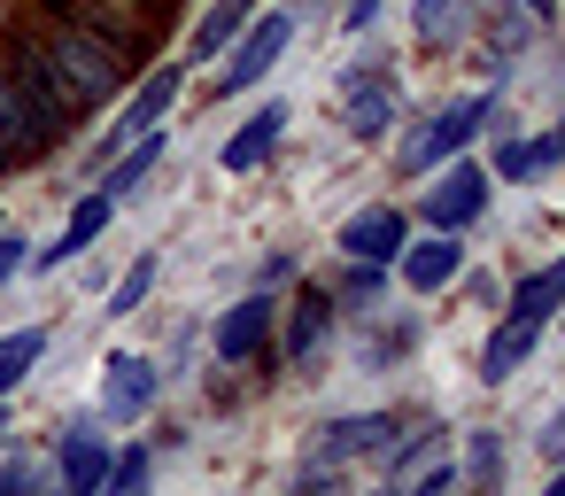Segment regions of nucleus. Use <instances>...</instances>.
Listing matches in <instances>:
<instances>
[{"mask_svg":"<svg viewBox=\"0 0 565 496\" xmlns=\"http://www.w3.org/2000/svg\"><path fill=\"white\" fill-rule=\"evenodd\" d=\"M0 442H9V419H0Z\"/></svg>","mask_w":565,"mask_h":496,"instance_id":"36","label":"nucleus"},{"mask_svg":"<svg viewBox=\"0 0 565 496\" xmlns=\"http://www.w3.org/2000/svg\"><path fill=\"white\" fill-rule=\"evenodd\" d=\"M109 210H117L109 194H86V202L71 210V225H63V241H55V249H47L40 264H71V256H78V249H86V241H94V233L109 225Z\"/></svg>","mask_w":565,"mask_h":496,"instance_id":"19","label":"nucleus"},{"mask_svg":"<svg viewBox=\"0 0 565 496\" xmlns=\"http://www.w3.org/2000/svg\"><path fill=\"white\" fill-rule=\"evenodd\" d=\"M148 287H156V256H140L125 279H117V295H109V318H125V310H140L148 303Z\"/></svg>","mask_w":565,"mask_h":496,"instance_id":"26","label":"nucleus"},{"mask_svg":"<svg viewBox=\"0 0 565 496\" xmlns=\"http://www.w3.org/2000/svg\"><path fill=\"white\" fill-rule=\"evenodd\" d=\"M264 341H271V303H264V295H248V303H233V310L217 318V357H225V365L264 357Z\"/></svg>","mask_w":565,"mask_h":496,"instance_id":"12","label":"nucleus"},{"mask_svg":"<svg viewBox=\"0 0 565 496\" xmlns=\"http://www.w3.org/2000/svg\"><path fill=\"white\" fill-rule=\"evenodd\" d=\"M287 40H295V17H279V9H271V17H256V24H241V32H233V63L217 71V86H210V94H241V86H256V78L287 55Z\"/></svg>","mask_w":565,"mask_h":496,"instance_id":"4","label":"nucleus"},{"mask_svg":"<svg viewBox=\"0 0 565 496\" xmlns=\"http://www.w3.org/2000/svg\"><path fill=\"white\" fill-rule=\"evenodd\" d=\"M248 9H256V0H210V17L194 24V63L225 55V48H233V32L248 24Z\"/></svg>","mask_w":565,"mask_h":496,"instance_id":"18","label":"nucleus"},{"mask_svg":"<svg viewBox=\"0 0 565 496\" xmlns=\"http://www.w3.org/2000/svg\"><path fill=\"white\" fill-rule=\"evenodd\" d=\"M472 481H495V434H472Z\"/></svg>","mask_w":565,"mask_h":496,"instance_id":"28","label":"nucleus"},{"mask_svg":"<svg viewBox=\"0 0 565 496\" xmlns=\"http://www.w3.org/2000/svg\"><path fill=\"white\" fill-rule=\"evenodd\" d=\"M372 17H380V0H349V17H341V24H349V32H372Z\"/></svg>","mask_w":565,"mask_h":496,"instance_id":"30","label":"nucleus"},{"mask_svg":"<svg viewBox=\"0 0 565 496\" xmlns=\"http://www.w3.org/2000/svg\"><path fill=\"white\" fill-rule=\"evenodd\" d=\"M557 310H565V303H557Z\"/></svg>","mask_w":565,"mask_h":496,"instance_id":"39","label":"nucleus"},{"mask_svg":"<svg viewBox=\"0 0 565 496\" xmlns=\"http://www.w3.org/2000/svg\"><path fill=\"white\" fill-rule=\"evenodd\" d=\"M557 303H565V256H557V264H542V272H526V279L511 287V318H534V326H542Z\"/></svg>","mask_w":565,"mask_h":496,"instance_id":"16","label":"nucleus"},{"mask_svg":"<svg viewBox=\"0 0 565 496\" xmlns=\"http://www.w3.org/2000/svg\"><path fill=\"white\" fill-rule=\"evenodd\" d=\"M9 48H24V55L47 71V86H55L78 117L109 109V102L125 94V78H132V63H125L109 40L78 32L71 17H55V9H47V0H32V9H17V17H9Z\"/></svg>","mask_w":565,"mask_h":496,"instance_id":"1","label":"nucleus"},{"mask_svg":"<svg viewBox=\"0 0 565 496\" xmlns=\"http://www.w3.org/2000/svg\"><path fill=\"white\" fill-rule=\"evenodd\" d=\"M550 140H557V156H565V117H557V133H550Z\"/></svg>","mask_w":565,"mask_h":496,"instance_id":"35","label":"nucleus"},{"mask_svg":"<svg viewBox=\"0 0 565 496\" xmlns=\"http://www.w3.org/2000/svg\"><path fill=\"white\" fill-rule=\"evenodd\" d=\"M148 481V450H125V457H109V481L102 488H140Z\"/></svg>","mask_w":565,"mask_h":496,"instance_id":"27","label":"nucleus"},{"mask_svg":"<svg viewBox=\"0 0 565 496\" xmlns=\"http://www.w3.org/2000/svg\"><path fill=\"white\" fill-rule=\"evenodd\" d=\"M40 349H47V334L32 326V334H17V341H0V395H9L32 365H40Z\"/></svg>","mask_w":565,"mask_h":496,"instance_id":"25","label":"nucleus"},{"mask_svg":"<svg viewBox=\"0 0 565 496\" xmlns=\"http://www.w3.org/2000/svg\"><path fill=\"white\" fill-rule=\"evenodd\" d=\"M55 473H63V488H71V496H94V488L109 481V442H102V426H94V419H78V426L63 434Z\"/></svg>","mask_w":565,"mask_h":496,"instance_id":"9","label":"nucleus"},{"mask_svg":"<svg viewBox=\"0 0 565 496\" xmlns=\"http://www.w3.org/2000/svg\"><path fill=\"white\" fill-rule=\"evenodd\" d=\"M480 210H488V171H480V163H449V179L426 187V218H434V233H465Z\"/></svg>","mask_w":565,"mask_h":496,"instance_id":"7","label":"nucleus"},{"mask_svg":"<svg viewBox=\"0 0 565 496\" xmlns=\"http://www.w3.org/2000/svg\"><path fill=\"white\" fill-rule=\"evenodd\" d=\"M526 349H534V318L495 326V334H488V349H480V380H511V365H526Z\"/></svg>","mask_w":565,"mask_h":496,"instance_id":"17","label":"nucleus"},{"mask_svg":"<svg viewBox=\"0 0 565 496\" xmlns=\"http://www.w3.org/2000/svg\"><path fill=\"white\" fill-rule=\"evenodd\" d=\"M403 241H411V233H403V210H395V202H372V210H356V218L333 233V249H341L349 264H395Z\"/></svg>","mask_w":565,"mask_h":496,"instance_id":"6","label":"nucleus"},{"mask_svg":"<svg viewBox=\"0 0 565 496\" xmlns=\"http://www.w3.org/2000/svg\"><path fill=\"white\" fill-rule=\"evenodd\" d=\"M488 117H495V94H465V102H449V109H434V117H426V133H418V140L403 148V171L418 179V171H434V163H449V156H457V148H465V140H472V133L488 125Z\"/></svg>","mask_w":565,"mask_h":496,"instance_id":"3","label":"nucleus"},{"mask_svg":"<svg viewBox=\"0 0 565 496\" xmlns=\"http://www.w3.org/2000/svg\"><path fill=\"white\" fill-rule=\"evenodd\" d=\"M542 450H550V457H557V465H565V411H557V419H550V434H542Z\"/></svg>","mask_w":565,"mask_h":496,"instance_id":"32","label":"nucleus"},{"mask_svg":"<svg viewBox=\"0 0 565 496\" xmlns=\"http://www.w3.org/2000/svg\"><path fill=\"white\" fill-rule=\"evenodd\" d=\"M0 148H9V163H40L55 140H47V125H40V109H32V94H24V78H17V63L0 55Z\"/></svg>","mask_w":565,"mask_h":496,"instance_id":"5","label":"nucleus"},{"mask_svg":"<svg viewBox=\"0 0 565 496\" xmlns=\"http://www.w3.org/2000/svg\"><path fill=\"white\" fill-rule=\"evenodd\" d=\"M0 171H9V148H0Z\"/></svg>","mask_w":565,"mask_h":496,"instance_id":"37","label":"nucleus"},{"mask_svg":"<svg viewBox=\"0 0 565 496\" xmlns=\"http://www.w3.org/2000/svg\"><path fill=\"white\" fill-rule=\"evenodd\" d=\"M395 442V419H333V426H318V442H310V465H341V457H364V450H387Z\"/></svg>","mask_w":565,"mask_h":496,"instance_id":"10","label":"nucleus"},{"mask_svg":"<svg viewBox=\"0 0 565 496\" xmlns=\"http://www.w3.org/2000/svg\"><path fill=\"white\" fill-rule=\"evenodd\" d=\"M519 9H526V24H542V17L557 9V0H519Z\"/></svg>","mask_w":565,"mask_h":496,"instance_id":"33","label":"nucleus"},{"mask_svg":"<svg viewBox=\"0 0 565 496\" xmlns=\"http://www.w3.org/2000/svg\"><path fill=\"white\" fill-rule=\"evenodd\" d=\"M163 9H171V0H163Z\"/></svg>","mask_w":565,"mask_h":496,"instance_id":"38","label":"nucleus"},{"mask_svg":"<svg viewBox=\"0 0 565 496\" xmlns=\"http://www.w3.org/2000/svg\"><path fill=\"white\" fill-rule=\"evenodd\" d=\"M542 163H557V140H503L495 148V171L503 179H534Z\"/></svg>","mask_w":565,"mask_h":496,"instance_id":"23","label":"nucleus"},{"mask_svg":"<svg viewBox=\"0 0 565 496\" xmlns=\"http://www.w3.org/2000/svg\"><path fill=\"white\" fill-rule=\"evenodd\" d=\"M156 156H163V133H156V125H148V133H140V140H132V156H125V163H117V171H109V179H102V194H109V202H125V194H140V179H148V171H156Z\"/></svg>","mask_w":565,"mask_h":496,"instance_id":"21","label":"nucleus"},{"mask_svg":"<svg viewBox=\"0 0 565 496\" xmlns=\"http://www.w3.org/2000/svg\"><path fill=\"white\" fill-rule=\"evenodd\" d=\"M24 264V241H9V233H0V287H9V272Z\"/></svg>","mask_w":565,"mask_h":496,"instance_id":"31","label":"nucleus"},{"mask_svg":"<svg viewBox=\"0 0 565 496\" xmlns=\"http://www.w3.org/2000/svg\"><path fill=\"white\" fill-rule=\"evenodd\" d=\"M550 496H565V465H557V481H550Z\"/></svg>","mask_w":565,"mask_h":496,"instance_id":"34","label":"nucleus"},{"mask_svg":"<svg viewBox=\"0 0 565 496\" xmlns=\"http://www.w3.org/2000/svg\"><path fill=\"white\" fill-rule=\"evenodd\" d=\"M102 372H109V380H102V411H109V419H140V411L156 403V365H148V357H125V349H117Z\"/></svg>","mask_w":565,"mask_h":496,"instance_id":"11","label":"nucleus"},{"mask_svg":"<svg viewBox=\"0 0 565 496\" xmlns=\"http://www.w3.org/2000/svg\"><path fill=\"white\" fill-rule=\"evenodd\" d=\"M403 279L418 287V295H434V287H449L457 279V264H465V249H457V233H434V241H403Z\"/></svg>","mask_w":565,"mask_h":496,"instance_id":"13","label":"nucleus"},{"mask_svg":"<svg viewBox=\"0 0 565 496\" xmlns=\"http://www.w3.org/2000/svg\"><path fill=\"white\" fill-rule=\"evenodd\" d=\"M55 17H71L78 32H94V40H109L125 63H140V55H156V40H163V24H171V9L163 0H47Z\"/></svg>","mask_w":565,"mask_h":496,"instance_id":"2","label":"nucleus"},{"mask_svg":"<svg viewBox=\"0 0 565 496\" xmlns=\"http://www.w3.org/2000/svg\"><path fill=\"white\" fill-rule=\"evenodd\" d=\"M326 326H333V295H302L295 303V326H287V365H310Z\"/></svg>","mask_w":565,"mask_h":496,"instance_id":"20","label":"nucleus"},{"mask_svg":"<svg viewBox=\"0 0 565 496\" xmlns=\"http://www.w3.org/2000/svg\"><path fill=\"white\" fill-rule=\"evenodd\" d=\"M279 125H287V109H279V102H264V109H256V117L225 140V171H256V163L279 148Z\"/></svg>","mask_w":565,"mask_h":496,"instance_id":"15","label":"nucleus"},{"mask_svg":"<svg viewBox=\"0 0 565 496\" xmlns=\"http://www.w3.org/2000/svg\"><path fill=\"white\" fill-rule=\"evenodd\" d=\"M441 473H449V434H434V442H418L403 465H387L395 488H426V481H441Z\"/></svg>","mask_w":565,"mask_h":496,"instance_id":"22","label":"nucleus"},{"mask_svg":"<svg viewBox=\"0 0 565 496\" xmlns=\"http://www.w3.org/2000/svg\"><path fill=\"white\" fill-rule=\"evenodd\" d=\"M171 102H179V71L163 63V71H148V78H140V94L125 102V117H117V140H140V133H148V125H156Z\"/></svg>","mask_w":565,"mask_h":496,"instance_id":"14","label":"nucleus"},{"mask_svg":"<svg viewBox=\"0 0 565 496\" xmlns=\"http://www.w3.org/2000/svg\"><path fill=\"white\" fill-rule=\"evenodd\" d=\"M465 17H472V0H418V40H457L465 32Z\"/></svg>","mask_w":565,"mask_h":496,"instance_id":"24","label":"nucleus"},{"mask_svg":"<svg viewBox=\"0 0 565 496\" xmlns=\"http://www.w3.org/2000/svg\"><path fill=\"white\" fill-rule=\"evenodd\" d=\"M341 125H349L356 140H380V133L395 125V78H387V71H349V86H341Z\"/></svg>","mask_w":565,"mask_h":496,"instance_id":"8","label":"nucleus"},{"mask_svg":"<svg viewBox=\"0 0 565 496\" xmlns=\"http://www.w3.org/2000/svg\"><path fill=\"white\" fill-rule=\"evenodd\" d=\"M32 481H40L32 465H0V496H17V488H32Z\"/></svg>","mask_w":565,"mask_h":496,"instance_id":"29","label":"nucleus"}]
</instances>
